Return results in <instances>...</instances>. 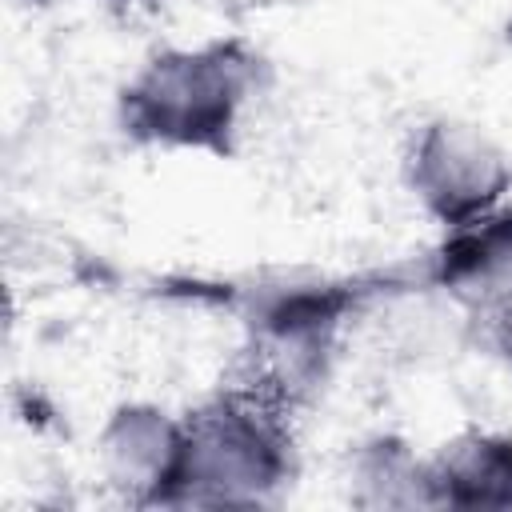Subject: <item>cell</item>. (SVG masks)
<instances>
[{"label": "cell", "instance_id": "6da1fadb", "mask_svg": "<svg viewBox=\"0 0 512 512\" xmlns=\"http://www.w3.org/2000/svg\"><path fill=\"white\" fill-rule=\"evenodd\" d=\"M252 60L236 44L160 56L124 92V124L144 140L228 148Z\"/></svg>", "mask_w": 512, "mask_h": 512}, {"label": "cell", "instance_id": "7a4b0ae2", "mask_svg": "<svg viewBox=\"0 0 512 512\" xmlns=\"http://www.w3.org/2000/svg\"><path fill=\"white\" fill-rule=\"evenodd\" d=\"M504 184H508L504 160L476 132L456 124H436L420 140L416 188L452 228H464L488 216Z\"/></svg>", "mask_w": 512, "mask_h": 512}]
</instances>
